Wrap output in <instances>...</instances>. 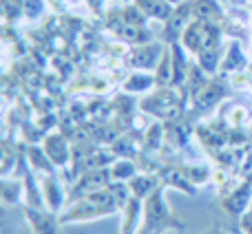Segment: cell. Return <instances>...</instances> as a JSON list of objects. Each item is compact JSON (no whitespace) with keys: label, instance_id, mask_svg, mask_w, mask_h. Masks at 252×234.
I'll return each mask as SVG.
<instances>
[{"label":"cell","instance_id":"30bf717a","mask_svg":"<svg viewBox=\"0 0 252 234\" xmlns=\"http://www.w3.org/2000/svg\"><path fill=\"white\" fill-rule=\"evenodd\" d=\"M153 84H155L153 75H148V73H133L128 82L124 84V91H128V93H142V91H148Z\"/></svg>","mask_w":252,"mask_h":234},{"label":"cell","instance_id":"4fadbf2b","mask_svg":"<svg viewBox=\"0 0 252 234\" xmlns=\"http://www.w3.org/2000/svg\"><path fill=\"white\" fill-rule=\"evenodd\" d=\"M135 175V166L130 164V161H120V164L113 166V170H111V177L113 179H128Z\"/></svg>","mask_w":252,"mask_h":234},{"label":"cell","instance_id":"44dd1931","mask_svg":"<svg viewBox=\"0 0 252 234\" xmlns=\"http://www.w3.org/2000/svg\"><path fill=\"white\" fill-rule=\"evenodd\" d=\"M208 234H219V232H217V230H213V232H208Z\"/></svg>","mask_w":252,"mask_h":234},{"label":"cell","instance_id":"8992f818","mask_svg":"<svg viewBox=\"0 0 252 234\" xmlns=\"http://www.w3.org/2000/svg\"><path fill=\"white\" fill-rule=\"evenodd\" d=\"M250 192H252V186H244L239 188V190H235L230 197H228V201L223 204V208H226V212H232V214H241L246 208H248L250 204Z\"/></svg>","mask_w":252,"mask_h":234},{"label":"cell","instance_id":"5b68a950","mask_svg":"<svg viewBox=\"0 0 252 234\" xmlns=\"http://www.w3.org/2000/svg\"><path fill=\"white\" fill-rule=\"evenodd\" d=\"M139 7V11L148 13L151 18H159V20H166V18L173 13V7H170V0H135Z\"/></svg>","mask_w":252,"mask_h":234},{"label":"cell","instance_id":"9a60e30c","mask_svg":"<svg viewBox=\"0 0 252 234\" xmlns=\"http://www.w3.org/2000/svg\"><path fill=\"white\" fill-rule=\"evenodd\" d=\"M248 119H250V115H248V109H246V106H232V115H228L230 126H241Z\"/></svg>","mask_w":252,"mask_h":234},{"label":"cell","instance_id":"7a4b0ae2","mask_svg":"<svg viewBox=\"0 0 252 234\" xmlns=\"http://www.w3.org/2000/svg\"><path fill=\"white\" fill-rule=\"evenodd\" d=\"M144 210H146V228H144V232H151L157 223L161 226L166 219H170L168 208H166L164 199H161V188L151 192V197H148L146 204H144Z\"/></svg>","mask_w":252,"mask_h":234},{"label":"cell","instance_id":"6da1fadb","mask_svg":"<svg viewBox=\"0 0 252 234\" xmlns=\"http://www.w3.org/2000/svg\"><path fill=\"white\" fill-rule=\"evenodd\" d=\"M118 197L109 195V192H91L87 195L80 204H75L73 208H69L64 214H62L60 221L62 223H69V221H82V219H93V217H100V214L106 212H115L118 210Z\"/></svg>","mask_w":252,"mask_h":234},{"label":"cell","instance_id":"ffe728a7","mask_svg":"<svg viewBox=\"0 0 252 234\" xmlns=\"http://www.w3.org/2000/svg\"><path fill=\"white\" fill-rule=\"evenodd\" d=\"M241 226H244V230L252 234V212L250 214H244V219H241Z\"/></svg>","mask_w":252,"mask_h":234},{"label":"cell","instance_id":"3957f363","mask_svg":"<svg viewBox=\"0 0 252 234\" xmlns=\"http://www.w3.org/2000/svg\"><path fill=\"white\" fill-rule=\"evenodd\" d=\"M109 177H111L109 170H91V173L84 175L78 186L73 188V195H87V192L91 195V192L102 190V186L109 183Z\"/></svg>","mask_w":252,"mask_h":234},{"label":"cell","instance_id":"8fae6325","mask_svg":"<svg viewBox=\"0 0 252 234\" xmlns=\"http://www.w3.org/2000/svg\"><path fill=\"white\" fill-rule=\"evenodd\" d=\"M153 186H155V183H153L151 177H135L133 183H130V190L135 192V197L142 199V197H146L148 192L153 190Z\"/></svg>","mask_w":252,"mask_h":234},{"label":"cell","instance_id":"9c48e42d","mask_svg":"<svg viewBox=\"0 0 252 234\" xmlns=\"http://www.w3.org/2000/svg\"><path fill=\"white\" fill-rule=\"evenodd\" d=\"M42 190H44V201H49V205H51V210H58L62 205V188L60 183L56 181L53 177H49L47 181L42 183Z\"/></svg>","mask_w":252,"mask_h":234},{"label":"cell","instance_id":"d6986e66","mask_svg":"<svg viewBox=\"0 0 252 234\" xmlns=\"http://www.w3.org/2000/svg\"><path fill=\"white\" fill-rule=\"evenodd\" d=\"M230 82H232V87H237V88H244V87H250V82H252V75L250 73H235L230 78Z\"/></svg>","mask_w":252,"mask_h":234},{"label":"cell","instance_id":"ac0fdd59","mask_svg":"<svg viewBox=\"0 0 252 234\" xmlns=\"http://www.w3.org/2000/svg\"><path fill=\"white\" fill-rule=\"evenodd\" d=\"M18 192H20V183H7L4 181L2 183V199H4V204H13V195H18Z\"/></svg>","mask_w":252,"mask_h":234},{"label":"cell","instance_id":"e0dca14e","mask_svg":"<svg viewBox=\"0 0 252 234\" xmlns=\"http://www.w3.org/2000/svg\"><path fill=\"white\" fill-rule=\"evenodd\" d=\"M42 9H44L42 0H25V13L29 16V20L38 18L40 13H42Z\"/></svg>","mask_w":252,"mask_h":234},{"label":"cell","instance_id":"277c9868","mask_svg":"<svg viewBox=\"0 0 252 234\" xmlns=\"http://www.w3.org/2000/svg\"><path fill=\"white\" fill-rule=\"evenodd\" d=\"M44 155L58 166L66 164L69 157H71V152L64 144V137H60V135H51V137H47V142H44Z\"/></svg>","mask_w":252,"mask_h":234},{"label":"cell","instance_id":"7c38bea8","mask_svg":"<svg viewBox=\"0 0 252 234\" xmlns=\"http://www.w3.org/2000/svg\"><path fill=\"white\" fill-rule=\"evenodd\" d=\"M173 51H175V60H173V66H175V80L173 82L175 84H182L184 82V78H186V62H184V58H182V49L175 44L173 47Z\"/></svg>","mask_w":252,"mask_h":234},{"label":"cell","instance_id":"2e32d148","mask_svg":"<svg viewBox=\"0 0 252 234\" xmlns=\"http://www.w3.org/2000/svg\"><path fill=\"white\" fill-rule=\"evenodd\" d=\"M161 126L159 124H153L151 126V133L146 135V146H151V150H155V148H159V142H161Z\"/></svg>","mask_w":252,"mask_h":234},{"label":"cell","instance_id":"52a82bcc","mask_svg":"<svg viewBox=\"0 0 252 234\" xmlns=\"http://www.w3.org/2000/svg\"><path fill=\"white\" fill-rule=\"evenodd\" d=\"M124 210H126V221L122 226V232L133 234L135 226H137V221H139V214H142V199H139V197H133V199L124 205Z\"/></svg>","mask_w":252,"mask_h":234},{"label":"cell","instance_id":"5bb4252c","mask_svg":"<svg viewBox=\"0 0 252 234\" xmlns=\"http://www.w3.org/2000/svg\"><path fill=\"white\" fill-rule=\"evenodd\" d=\"M182 173L186 175L190 181H195V183H201V181H206V179L210 177V170L206 168V166H197L195 170H192V168H184Z\"/></svg>","mask_w":252,"mask_h":234},{"label":"cell","instance_id":"ba28073f","mask_svg":"<svg viewBox=\"0 0 252 234\" xmlns=\"http://www.w3.org/2000/svg\"><path fill=\"white\" fill-rule=\"evenodd\" d=\"M190 13V4H182V7L177 9V13H173V18H170L168 27H166V38L170 40V42H177V35H175V31H182L186 29V25H184V20H186V16Z\"/></svg>","mask_w":252,"mask_h":234}]
</instances>
